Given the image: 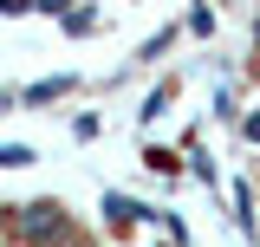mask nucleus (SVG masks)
Masks as SVG:
<instances>
[{"mask_svg":"<svg viewBox=\"0 0 260 247\" xmlns=\"http://www.w3.org/2000/svg\"><path fill=\"white\" fill-rule=\"evenodd\" d=\"M7 215H13V228H20L32 247L65 241V208H59V202H26V208H7Z\"/></svg>","mask_w":260,"mask_h":247,"instance_id":"1","label":"nucleus"},{"mask_svg":"<svg viewBox=\"0 0 260 247\" xmlns=\"http://www.w3.org/2000/svg\"><path fill=\"white\" fill-rule=\"evenodd\" d=\"M104 215H111V228H137V221L150 215V208H137L130 195H117V189H104Z\"/></svg>","mask_w":260,"mask_h":247,"instance_id":"2","label":"nucleus"},{"mask_svg":"<svg viewBox=\"0 0 260 247\" xmlns=\"http://www.w3.org/2000/svg\"><path fill=\"white\" fill-rule=\"evenodd\" d=\"M65 91H72V78H39V85H26L20 98H26V104H52V98H65Z\"/></svg>","mask_w":260,"mask_h":247,"instance_id":"3","label":"nucleus"},{"mask_svg":"<svg viewBox=\"0 0 260 247\" xmlns=\"http://www.w3.org/2000/svg\"><path fill=\"white\" fill-rule=\"evenodd\" d=\"M169 98H176V78H162L156 91L143 98V123H150V117H162V111H169Z\"/></svg>","mask_w":260,"mask_h":247,"instance_id":"4","label":"nucleus"},{"mask_svg":"<svg viewBox=\"0 0 260 247\" xmlns=\"http://www.w3.org/2000/svg\"><path fill=\"white\" fill-rule=\"evenodd\" d=\"M143 169H150V176H176V150H156V143H150V150H143Z\"/></svg>","mask_w":260,"mask_h":247,"instance_id":"5","label":"nucleus"},{"mask_svg":"<svg viewBox=\"0 0 260 247\" xmlns=\"http://www.w3.org/2000/svg\"><path fill=\"white\" fill-rule=\"evenodd\" d=\"M26 163H32L26 143H0V169H26Z\"/></svg>","mask_w":260,"mask_h":247,"instance_id":"6","label":"nucleus"},{"mask_svg":"<svg viewBox=\"0 0 260 247\" xmlns=\"http://www.w3.org/2000/svg\"><path fill=\"white\" fill-rule=\"evenodd\" d=\"M241 137H247V143H260V111H254L247 123H241Z\"/></svg>","mask_w":260,"mask_h":247,"instance_id":"7","label":"nucleus"},{"mask_svg":"<svg viewBox=\"0 0 260 247\" xmlns=\"http://www.w3.org/2000/svg\"><path fill=\"white\" fill-rule=\"evenodd\" d=\"M0 13H26V0H0Z\"/></svg>","mask_w":260,"mask_h":247,"instance_id":"8","label":"nucleus"},{"mask_svg":"<svg viewBox=\"0 0 260 247\" xmlns=\"http://www.w3.org/2000/svg\"><path fill=\"white\" fill-rule=\"evenodd\" d=\"M7 104H13V91H7V85H0V111H7Z\"/></svg>","mask_w":260,"mask_h":247,"instance_id":"9","label":"nucleus"},{"mask_svg":"<svg viewBox=\"0 0 260 247\" xmlns=\"http://www.w3.org/2000/svg\"><path fill=\"white\" fill-rule=\"evenodd\" d=\"M254 46H260V13H254Z\"/></svg>","mask_w":260,"mask_h":247,"instance_id":"10","label":"nucleus"},{"mask_svg":"<svg viewBox=\"0 0 260 247\" xmlns=\"http://www.w3.org/2000/svg\"><path fill=\"white\" fill-rule=\"evenodd\" d=\"M72 247H85V241H72Z\"/></svg>","mask_w":260,"mask_h":247,"instance_id":"11","label":"nucleus"}]
</instances>
